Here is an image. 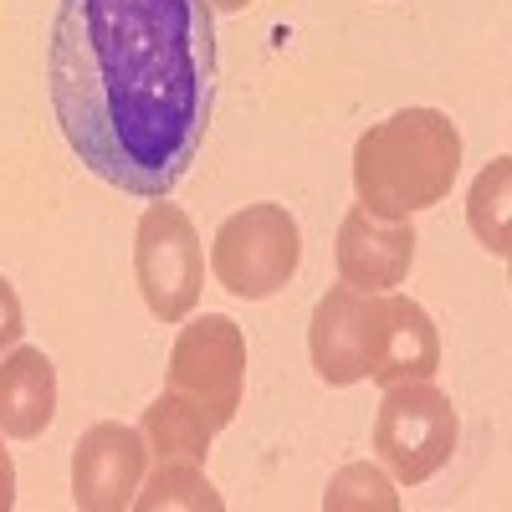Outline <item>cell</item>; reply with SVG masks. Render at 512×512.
I'll return each instance as SVG.
<instances>
[{"mask_svg":"<svg viewBox=\"0 0 512 512\" xmlns=\"http://www.w3.org/2000/svg\"><path fill=\"white\" fill-rule=\"evenodd\" d=\"M338 282L359 292H395L415 267V226L400 216H379L369 205H354L338 226Z\"/></svg>","mask_w":512,"mask_h":512,"instance_id":"9","label":"cell"},{"mask_svg":"<svg viewBox=\"0 0 512 512\" xmlns=\"http://www.w3.org/2000/svg\"><path fill=\"white\" fill-rule=\"evenodd\" d=\"M134 282L144 292V308L159 323H185L200 308V287H205V246L195 221L180 205L154 200L139 231H134Z\"/></svg>","mask_w":512,"mask_h":512,"instance_id":"5","label":"cell"},{"mask_svg":"<svg viewBox=\"0 0 512 512\" xmlns=\"http://www.w3.org/2000/svg\"><path fill=\"white\" fill-rule=\"evenodd\" d=\"M57 420V364L16 344L0 354V436L6 441H41Z\"/></svg>","mask_w":512,"mask_h":512,"instance_id":"11","label":"cell"},{"mask_svg":"<svg viewBox=\"0 0 512 512\" xmlns=\"http://www.w3.org/2000/svg\"><path fill=\"white\" fill-rule=\"evenodd\" d=\"M21 333H26V308H21L11 277H0V354H11L21 344Z\"/></svg>","mask_w":512,"mask_h":512,"instance_id":"16","label":"cell"},{"mask_svg":"<svg viewBox=\"0 0 512 512\" xmlns=\"http://www.w3.org/2000/svg\"><path fill=\"white\" fill-rule=\"evenodd\" d=\"M205 6H210V11H216V16H231V11H246V6H251V0H205Z\"/></svg>","mask_w":512,"mask_h":512,"instance_id":"18","label":"cell"},{"mask_svg":"<svg viewBox=\"0 0 512 512\" xmlns=\"http://www.w3.org/2000/svg\"><path fill=\"white\" fill-rule=\"evenodd\" d=\"M149 472V446L139 425L98 420L72 446V502L82 512H123Z\"/></svg>","mask_w":512,"mask_h":512,"instance_id":"8","label":"cell"},{"mask_svg":"<svg viewBox=\"0 0 512 512\" xmlns=\"http://www.w3.org/2000/svg\"><path fill=\"white\" fill-rule=\"evenodd\" d=\"M16 507V461L6 451V436H0V512Z\"/></svg>","mask_w":512,"mask_h":512,"instance_id":"17","label":"cell"},{"mask_svg":"<svg viewBox=\"0 0 512 512\" xmlns=\"http://www.w3.org/2000/svg\"><path fill=\"white\" fill-rule=\"evenodd\" d=\"M139 436L149 446V461H200L210 456V441H216V425L205 420L200 405H190L185 395L164 390L144 415H139Z\"/></svg>","mask_w":512,"mask_h":512,"instance_id":"12","label":"cell"},{"mask_svg":"<svg viewBox=\"0 0 512 512\" xmlns=\"http://www.w3.org/2000/svg\"><path fill=\"white\" fill-rule=\"evenodd\" d=\"M169 390L205 410V420L226 431L246 395V333L226 313L185 318L169 349Z\"/></svg>","mask_w":512,"mask_h":512,"instance_id":"6","label":"cell"},{"mask_svg":"<svg viewBox=\"0 0 512 512\" xmlns=\"http://www.w3.org/2000/svg\"><path fill=\"white\" fill-rule=\"evenodd\" d=\"M297 267H303V231L277 200H256L226 216L210 241V272L231 297H246V303L277 297L297 277Z\"/></svg>","mask_w":512,"mask_h":512,"instance_id":"4","label":"cell"},{"mask_svg":"<svg viewBox=\"0 0 512 512\" xmlns=\"http://www.w3.org/2000/svg\"><path fill=\"white\" fill-rule=\"evenodd\" d=\"M507 190H512V159L497 154V159L482 169V175H477L472 195H466V226L477 231V241L497 256V262H507V251H512V231H507Z\"/></svg>","mask_w":512,"mask_h":512,"instance_id":"14","label":"cell"},{"mask_svg":"<svg viewBox=\"0 0 512 512\" xmlns=\"http://www.w3.org/2000/svg\"><path fill=\"white\" fill-rule=\"evenodd\" d=\"M369 441H374L379 466L395 482L420 487L456 456L461 420H456L451 395L436 390V379H405V384H384Z\"/></svg>","mask_w":512,"mask_h":512,"instance_id":"3","label":"cell"},{"mask_svg":"<svg viewBox=\"0 0 512 512\" xmlns=\"http://www.w3.org/2000/svg\"><path fill=\"white\" fill-rule=\"evenodd\" d=\"M374 333H379V292H359L344 282L328 287L308 318V354L318 379L333 384V390L369 379Z\"/></svg>","mask_w":512,"mask_h":512,"instance_id":"7","label":"cell"},{"mask_svg":"<svg viewBox=\"0 0 512 512\" xmlns=\"http://www.w3.org/2000/svg\"><path fill=\"white\" fill-rule=\"evenodd\" d=\"M461 175V128L441 108H400L354 144V195L379 216L410 221L451 195Z\"/></svg>","mask_w":512,"mask_h":512,"instance_id":"2","label":"cell"},{"mask_svg":"<svg viewBox=\"0 0 512 512\" xmlns=\"http://www.w3.org/2000/svg\"><path fill=\"white\" fill-rule=\"evenodd\" d=\"M134 507L139 512H175V507L221 512L226 497L210 487V477L200 472V461H154V472H144V482L134 492Z\"/></svg>","mask_w":512,"mask_h":512,"instance_id":"13","label":"cell"},{"mask_svg":"<svg viewBox=\"0 0 512 512\" xmlns=\"http://www.w3.org/2000/svg\"><path fill=\"white\" fill-rule=\"evenodd\" d=\"M400 507V492H395V477L374 461H349L328 477V492H323V512H395Z\"/></svg>","mask_w":512,"mask_h":512,"instance_id":"15","label":"cell"},{"mask_svg":"<svg viewBox=\"0 0 512 512\" xmlns=\"http://www.w3.org/2000/svg\"><path fill=\"white\" fill-rule=\"evenodd\" d=\"M441 369V333L415 297L405 292H379V333H374V359L369 379L379 384H405V379H436Z\"/></svg>","mask_w":512,"mask_h":512,"instance_id":"10","label":"cell"},{"mask_svg":"<svg viewBox=\"0 0 512 512\" xmlns=\"http://www.w3.org/2000/svg\"><path fill=\"white\" fill-rule=\"evenodd\" d=\"M47 93L88 175L164 200L200 159L216 108V11L205 0H57Z\"/></svg>","mask_w":512,"mask_h":512,"instance_id":"1","label":"cell"}]
</instances>
